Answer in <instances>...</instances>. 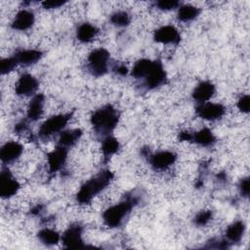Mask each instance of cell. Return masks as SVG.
<instances>
[{"instance_id": "1", "label": "cell", "mask_w": 250, "mask_h": 250, "mask_svg": "<svg viewBox=\"0 0 250 250\" xmlns=\"http://www.w3.org/2000/svg\"><path fill=\"white\" fill-rule=\"evenodd\" d=\"M119 113L111 104H105L91 115V124L97 135L107 137L116 127Z\"/></svg>"}, {"instance_id": "2", "label": "cell", "mask_w": 250, "mask_h": 250, "mask_svg": "<svg viewBox=\"0 0 250 250\" xmlns=\"http://www.w3.org/2000/svg\"><path fill=\"white\" fill-rule=\"evenodd\" d=\"M113 174L109 170H103L98 175L84 183L77 192L76 199L80 204H88L91 200L103 191L112 181Z\"/></svg>"}, {"instance_id": "3", "label": "cell", "mask_w": 250, "mask_h": 250, "mask_svg": "<svg viewBox=\"0 0 250 250\" xmlns=\"http://www.w3.org/2000/svg\"><path fill=\"white\" fill-rule=\"evenodd\" d=\"M137 202L135 196H127L123 201L110 206L103 214L104 224L109 228L119 227Z\"/></svg>"}, {"instance_id": "4", "label": "cell", "mask_w": 250, "mask_h": 250, "mask_svg": "<svg viewBox=\"0 0 250 250\" xmlns=\"http://www.w3.org/2000/svg\"><path fill=\"white\" fill-rule=\"evenodd\" d=\"M109 53L104 49L99 48L92 51L88 56V69L92 75L100 77L104 75L108 69Z\"/></svg>"}, {"instance_id": "5", "label": "cell", "mask_w": 250, "mask_h": 250, "mask_svg": "<svg viewBox=\"0 0 250 250\" xmlns=\"http://www.w3.org/2000/svg\"><path fill=\"white\" fill-rule=\"evenodd\" d=\"M71 118L70 113L66 114H58L48 118L46 121L42 123L39 128L38 134L41 139H48L51 136L61 132L67 124L69 119Z\"/></svg>"}, {"instance_id": "6", "label": "cell", "mask_w": 250, "mask_h": 250, "mask_svg": "<svg viewBox=\"0 0 250 250\" xmlns=\"http://www.w3.org/2000/svg\"><path fill=\"white\" fill-rule=\"evenodd\" d=\"M166 72L159 61H153L152 65L144 78L145 86L147 89H155L165 83Z\"/></svg>"}, {"instance_id": "7", "label": "cell", "mask_w": 250, "mask_h": 250, "mask_svg": "<svg viewBox=\"0 0 250 250\" xmlns=\"http://www.w3.org/2000/svg\"><path fill=\"white\" fill-rule=\"evenodd\" d=\"M19 189V182L12 176L8 168L3 167L0 175V195L3 198H9L15 195Z\"/></svg>"}, {"instance_id": "8", "label": "cell", "mask_w": 250, "mask_h": 250, "mask_svg": "<svg viewBox=\"0 0 250 250\" xmlns=\"http://www.w3.org/2000/svg\"><path fill=\"white\" fill-rule=\"evenodd\" d=\"M195 112L199 117L205 120H217L225 114L226 108L221 104L206 102L198 104L195 108Z\"/></svg>"}, {"instance_id": "9", "label": "cell", "mask_w": 250, "mask_h": 250, "mask_svg": "<svg viewBox=\"0 0 250 250\" xmlns=\"http://www.w3.org/2000/svg\"><path fill=\"white\" fill-rule=\"evenodd\" d=\"M62 241L66 248H80L84 246L82 239V227L78 224L71 225L62 234Z\"/></svg>"}, {"instance_id": "10", "label": "cell", "mask_w": 250, "mask_h": 250, "mask_svg": "<svg viewBox=\"0 0 250 250\" xmlns=\"http://www.w3.org/2000/svg\"><path fill=\"white\" fill-rule=\"evenodd\" d=\"M38 88L37 79L31 74H22L16 83L15 91L19 96H29L32 95Z\"/></svg>"}, {"instance_id": "11", "label": "cell", "mask_w": 250, "mask_h": 250, "mask_svg": "<svg viewBox=\"0 0 250 250\" xmlns=\"http://www.w3.org/2000/svg\"><path fill=\"white\" fill-rule=\"evenodd\" d=\"M153 38L156 42L163 44H177L181 37L179 31L173 25H164L154 31Z\"/></svg>"}, {"instance_id": "12", "label": "cell", "mask_w": 250, "mask_h": 250, "mask_svg": "<svg viewBox=\"0 0 250 250\" xmlns=\"http://www.w3.org/2000/svg\"><path fill=\"white\" fill-rule=\"evenodd\" d=\"M67 158V148L58 146L48 154V166L50 173H56L62 168Z\"/></svg>"}, {"instance_id": "13", "label": "cell", "mask_w": 250, "mask_h": 250, "mask_svg": "<svg viewBox=\"0 0 250 250\" xmlns=\"http://www.w3.org/2000/svg\"><path fill=\"white\" fill-rule=\"evenodd\" d=\"M22 146L17 142H7L0 149V158L2 163L9 164L18 159L22 153Z\"/></svg>"}, {"instance_id": "14", "label": "cell", "mask_w": 250, "mask_h": 250, "mask_svg": "<svg viewBox=\"0 0 250 250\" xmlns=\"http://www.w3.org/2000/svg\"><path fill=\"white\" fill-rule=\"evenodd\" d=\"M177 155L169 150L158 151L149 155V162L154 169L163 170L171 166L176 161Z\"/></svg>"}, {"instance_id": "15", "label": "cell", "mask_w": 250, "mask_h": 250, "mask_svg": "<svg viewBox=\"0 0 250 250\" xmlns=\"http://www.w3.org/2000/svg\"><path fill=\"white\" fill-rule=\"evenodd\" d=\"M34 22V15L32 12L28 10H21L17 13L16 17L14 18L11 27L15 30H26L32 26Z\"/></svg>"}, {"instance_id": "16", "label": "cell", "mask_w": 250, "mask_h": 250, "mask_svg": "<svg viewBox=\"0 0 250 250\" xmlns=\"http://www.w3.org/2000/svg\"><path fill=\"white\" fill-rule=\"evenodd\" d=\"M215 93V86L209 81L200 82L192 92V98L199 104L206 103Z\"/></svg>"}, {"instance_id": "17", "label": "cell", "mask_w": 250, "mask_h": 250, "mask_svg": "<svg viewBox=\"0 0 250 250\" xmlns=\"http://www.w3.org/2000/svg\"><path fill=\"white\" fill-rule=\"evenodd\" d=\"M43 54L39 50L34 49H27V50H20L15 55L14 58L20 64L23 65H30L35 62H37L41 58Z\"/></svg>"}, {"instance_id": "18", "label": "cell", "mask_w": 250, "mask_h": 250, "mask_svg": "<svg viewBox=\"0 0 250 250\" xmlns=\"http://www.w3.org/2000/svg\"><path fill=\"white\" fill-rule=\"evenodd\" d=\"M44 101L45 97L43 94H37L31 99L27 107V118L29 120L36 121L42 116Z\"/></svg>"}, {"instance_id": "19", "label": "cell", "mask_w": 250, "mask_h": 250, "mask_svg": "<svg viewBox=\"0 0 250 250\" xmlns=\"http://www.w3.org/2000/svg\"><path fill=\"white\" fill-rule=\"evenodd\" d=\"M201 146H211L215 144L216 138L212 131L208 128H202L201 130L195 132L194 134H191V141Z\"/></svg>"}, {"instance_id": "20", "label": "cell", "mask_w": 250, "mask_h": 250, "mask_svg": "<svg viewBox=\"0 0 250 250\" xmlns=\"http://www.w3.org/2000/svg\"><path fill=\"white\" fill-rule=\"evenodd\" d=\"M245 225L242 221H236L229 225L226 230V238L229 243L239 242L244 234Z\"/></svg>"}, {"instance_id": "21", "label": "cell", "mask_w": 250, "mask_h": 250, "mask_svg": "<svg viewBox=\"0 0 250 250\" xmlns=\"http://www.w3.org/2000/svg\"><path fill=\"white\" fill-rule=\"evenodd\" d=\"M98 32H99V29L95 25L89 22H84L77 27L76 37L80 42L88 43L96 37Z\"/></svg>"}, {"instance_id": "22", "label": "cell", "mask_w": 250, "mask_h": 250, "mask_svg": "<svg viewBox=\"0 0 250 250\" xmlns=\"http://www.w3.org/2000/svg\"><path fill=\"white\" fill-rule=\"evenodd\" d=\"M82 136V131L80 129H71L62 132L59 139V146L65 148L74 146Z\"/></svg>"}, {"instance_id": "23", "label": "cell", "mask_w": 250, "mask_h": 250, "mask_svg": "<svg viewBox=\"0 0 250 250\" xmlns=\"http://www.w3.org/2000/svg\"><path fill=\"white\" fill-rule=\"evenodd\" d=\"M200 14L199 8L192 5H182L179 7L178 19L181 21H190L196 19Z\"/></svg>"}, {"instance_id": "24", "label": "cell", "mask_w": 250, "mask_h": 250, "mask_svg": "<svg viewBox=\"0 0 250 250\" xmlns=\"http://www.w3.org/2000/svg\"><path fill=\"white\" fill-rule=\"evenodd\" d=\"M152 62L153 61H150L147 59H142L138 61L132 68V75L136 79H144L147 74V72L149 71L152 65Z\"/></svg>"}, {"instance_id": "25", "label": "cell", "mask_w": 250, "mask_h": 250, "mask_svg": "<svg viewBox=\"0 0 250 250\" xmlns=\"http://www.w3.org/2000/svg\"><path fill=\"white\" fill-rule=\"evenodd\" d=\"M37 235H38L39 240L43 244L48 245V246L57 244L61 239L60 234L57 231H55L54 229H43L38 232Z\"/></svg>"}, {"instance_id": "26", "label": "cell", "mask_w": 250, "mask_h": 250, "mask_svg": "<svg viewBox=\"0 0 250 250\" xmlns=\"http://www.w3.org/2000/svg\"><path fill=\"white\" fill-rule=\"evenodd\" d=\"M119 147H120L119 142L115 138L110 136L105 137L102 144V151L105 157H109L112 154L116 153Z\"/></svg>"}, {"instance_id": "27", "label": "cell", "mask_w": 250, "mask_h": 250, "mask_svg": "<svg viewBox=\"0 0 250 250\" xmlns=\"http://www.w3.org/2000/svg\"><path fill=\"white\" fill-rule=\"evenodd\" d=\"M130 16L127 12L124 11H119V12H115L114 14L111 15L110 17V21L112 24L119 26V27H123L126 26L130 23Z\"/></svg>"}, {"instance_id": "28", "label": "cell", "mask_w": 250, "mask_h": 250, "mask_svg": "<svg viewBox=\"0 0 250 250\" xmlns=\"http://www.w3.org/2000/svg\"><path fill=\"white\" fill-rule=\"evenodd\" d=\"M18 62L16 61V59L13 57L10 58H5L1 60V74H7L9 72H11L16 66H17Z\"/></svg>"}, {"instance_id": "29", "label": "cell", "mask_w": 250, "mask_h": 250, "mask_svg": "<svg viewBox=\"0 0 250 250\" xmlns=\"http://www.w3.org/2000/svg\"><path fill=\"white\" fill-rule=\"evenodd\" d=\"M211 219H212V212L210 210H203V211H200L194 217V224L198 227H203L207 225Z\"/></svg>"}, {"instance_id": "30", "label": "cell", "mask_w": 250, "mask_h": 250, "mask_svg": "<svg viewBox=\"0 0 250 250\" xmlns=\"http://www.w3.org/2000/svg\"><path fill=\"white\" fill-rule=\"evenodd\" d=\"M155 5L160 10L169 11L175 8H179L181 6V3L177 0H160V1H157Z\"/></svg>"}, {"instance_id": "31", "label": "cell", "mask_w": 250, "mask_h": 250, "mask_svg": "<svg viewBox=\"0 0 250 250\" xmlns=\"http://www.w3.org/2000/svg\"><path fill=\"white\" fill-rule=\"evenodd\" d=\"M237 107L239 108L240 111L242 112H249V108H250V100H249V96L248 95H244L242 96L238 102H237Z\"/></svg>"}, {"instance_id": "32", "label": "cell", "mask_w": 250, "mask_h": 250, "mask_svg": "<svg viewBox=\"0 0 250 250\" xmlns=\"http://www.w3.org/2000/svg\"><path fill=\"white\" fill-rule=\"evenodd\" d=\"M66 2L62 0H46L42 2V6L45 9H56L60 8L61 6H63Z\"/></svg>"}, {"instance_id": "33", "label": "cell", "mask_w": 250, "mask_h": 250, "mask_svg": "<svg viewBox=\"0 0 250 250\" xmlns=\"http://www.w3.org/2000/svg\"><path fill=\"white\" fill-rule=\"evenodd\" d=\"M239 190L240 193L247 197L249 195V191H250V188H249V178H243L241 179V181L239 182Z\"/></svg>"}, {"instance_id": "34", "label": "cell", "mask_w": 250, "mask_h": 250, "mask_svg": "<svg viewBox=\"0 0 250 250\" xmlns=\"http://www.w3.org/2000/svg\"><path fill=\"white\" fill-rule=\"evenodd\" d=\"M27 129V125L25 122H21V123H18L16 126H15V131L17 133H22V132H25Z\"/></svg>"}, {"instance_id": "35", "label": "cell", "mask_w": 250, "mask_h": 250, "mask_svg": "<svg viewBox=\"0 0 250 250\" xmlns=\"http://www.w3.org/2000/svg\"><path fill=\"white\" fill-rule=\"evenodd\" d=\"M179 138H180L181 141L190 142V141H191V133H188V132H182V133H180Z\"/></svg>"}, {"instance_id": "36", "label": "cell", "mask_w": 250, "mask_h": 250, "mask_svg": "<svg viewBox=\"0 0 250 250\" xmlns=\"http://www.w3.org/2000/svg\"><path fill=\"white\" fill-rule=\"evenodd\" d=\"M114 70L116 71V73H118V74H120V75H125L127 72H128V70H127V67L125 66V65H117L115 68H114Z\"/></svg>"}]
</instances>
